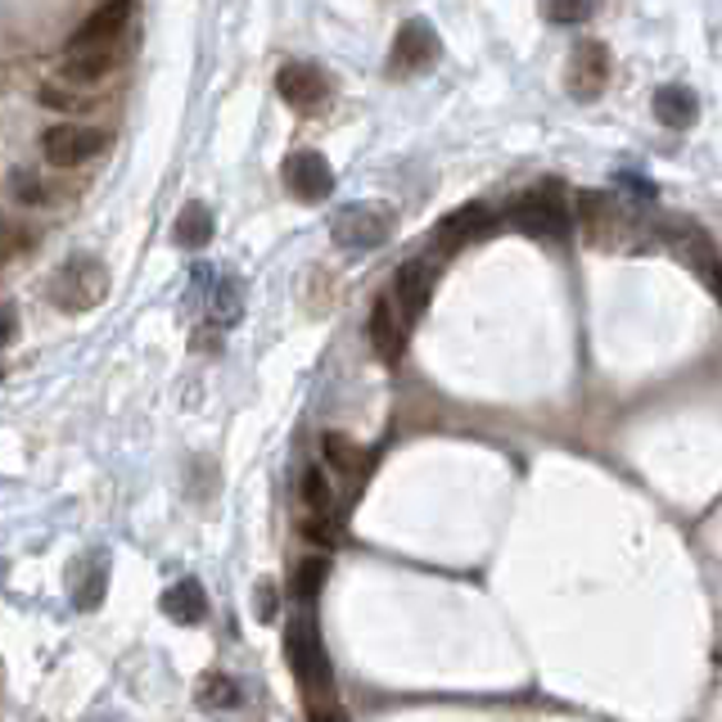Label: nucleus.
<instances>
[{"instance_id": "f257e3e1", "label": "nucleus", "mask_w": 722, "mask_h": 722, "mask_svg": "<svg viewBox=\"0 0 722 722\" xmlns=\"http://www.w3.org/2000/svg\"><path fill=\"white\" fill-rule=\"evenodd\" d=\"M104 294H109V272H104V262L91 257V253L69 257L50 276V303L59 312H91V307L104 303Z\"/></svg>"}, {"instance_id": "a878e982", "label": "nucleus", "mask_w": 722, "mask_h": 722, "mask_svg": "<svg viewBox=\"0 0 722 722\" xmlns=\"http://www.w3.org/2000/svg\"><path fill=\"white\" fill-rule=\"evenodd\" d=\"M6 339H10V344L19 339V307H14V303H6Z\"/></svg>"}, {"instance_id": "393cba45", "label": "nucleus", "mask_w": 722, "mask_h": 722, "mask_svg": "<svg viewBox=\"0 0 722 722\" xmlns=\"http://www.w3.org/2000/svg\"><path fill=\"white\" fill-rule=\"evenodd\" d=\"M551 23H582V19H592V6H578V10H547Z\"/></svg>"}, {"instance_id": "9b49d317", "label": "nucleus", "mask_w": 722, "mask_h": 722, "mask_svg": "<svg viewBox=\"0 0 722 722\" xmlns=\"http://www.w3.org/2000/svg\"><path fill=\"white\" fill-rule=\"evenodd\" d=\"M434 59H438V37H434V28H429L425 19L403 23L398 41H393V54H388V69H393V73H420L425 63H434Z\"/></svg>"}, {"instance_id": "b1692460", "label": "nucleus", "mask_w": 722, "mask_h": 722, "mask_svg": "<svg viewBox=\"0 0 722 722\" xmlns=\"http://www.w3.org/2000/svg\"><path fill=\"white\" fill-rule=\"evenodd\" d=\"M321 578H325V560H303V565H298V582H294V592H298V597H316Z\"/></svg>"}, {"instance_id": "aec40b11", "label": "nucleus", "mask_w": 722, "mask_h": 722, "mask_svg": "<svg viewBox=\"0 0 722 722\" xmlns=\"http://www.w3.org/2000/svg\"><path fill=\"white\" fill-rule=\"evenodd\" d=\"M176 240H181L185 248H204V244L213 240V217H209L204 204H185V213H181V222H176Z\"/></svg>"}, {"instance_id": "ddd939ff", "label": "nucleus", "mask_w": 722, "mask_h": 722, "mask_svg": "<svg viewBox=\"0 0 722 722\" xmlns=\"http://www.w3.org/2000/svg\"><path fill=\"white\" fill-rule=\"evenodd\" d=\"M492 226V213L484 204H470V209H456L451 217H443V226L434 231V244L443 253H456V248H466L470 240H479L484 231Z\"/></svg>"}, {"instance_id": "f8f14e48", "label": "nucleus", "mask_w": 722, "mask_h": 722, "mask_svg": "<svg viewBox=\"0 0 722 722\" xmlns=\"http://www.w3.org/2000/svg\"><path fill=\"white\" fill-rule=\"evenodd\" d=\"M429 294H434V262H429V257L403 262V267H398V276H393V298H398L403 316H407V321L425 316V307H429Z\"/></svg>"}, {"instance_id": "39448f33", "label": "nucleus", "mask_w": 722, "mask_h": 722, "mask_svg": "<svg viewBox=\"0 0 722 722\" xmlns=\"http://www.w3.org/2000/svg\"><path fill=\"white\" fill-rule=\"evenodd\" d=\"M393 231V217L384 204H353L335 217V244L339 248H375Z\"/></svg>"}, {"instance_id": "1a4fd4ad", "label": "nucleus", "mask_w": 722, "mask_h": 722, "mask_svg": "<svg viewBox=\"0 0 722 722\" xmlns=\"http://www.w3.org/2000/svg\"><path fill=\"white\" fill-rule=\"evenodd\" d=\"M610 82V50L601 41H578L569 59V91L578 100H597Z\"/></svg>"}, {"instance_id": "9d476101", "label": "nucleus", "mask_w": 722, "mask_h": 722, "mask_svg": "<svg viewBox=\"0 0 722 722\" xmlns=\"http://www.w3.org/2000/svg\"><path fill=\"white\" fill-rule=\"evenodd\" d=\"M285 185L298 194L303 204H316V200H325V194L335 190V172H331V163H325L316 150H298V154L285 159Z\"/></svg>"}, {"instance_id": "6ab92c4d", "label": "nucleus", "mask_w": 722, "mask_h": 722, "mask_svg": "<svg viewBox=\"0 0 722 722\" xmlns=\"http://www.w3.org/2000/svg\"><path fill=\"white\" fill-rule=\"evenodd\" d=\"M37 104H45V109H54V113H87V109H91L87 91L69 87V82H59V78H45V82L37 87Z\"/></svg>"}, {"instance_id": "5701e85b", "label": "nucleus", "mask_w": 722, "mask_h": 722, "mask_svg": "<svg viewBox=\"0 0 722 722\" xmlns=\"http://www.w3.org/2000/svg\"><path fill=\"white\" fill-rule=\"evenodd\" d=\"M303 538H307L312 547H335V542H339L335 515H331V510H325V515H307V519H303Z\"/></svg>"}, {"instance_id": "7ed1b4c3", "label": "nucleus", "mask_w": 722, "mask_h": 722, "mask_svg": "<svg viewBox=\"0 0 722 722\" xmlns=\"http://www.w3.org/2000/svg\"><path fill=\"white\" fill-rule=\"evenodd\" d=\"M285 654H289V669L298 678V687L307 695H331V664H325V650H321V637H316V623L312 619H294L289 623V637H285Z\"/></svg>"}, {"instance_id": "0eeeda50", "label": "nucleus", "mask_w": 722, "mask_h": 722, "mask_svg": "<svg viewBox=\"0 0 722 722\" xmlns=\"http://www.w3.org/2000/svg\"><path fill=\"white\" fill-rule=\"evenodd\" d=\"M276 91L289 109H303V113H316L325 104V95H331V82H325V73L316 69V63H281L276 73Z\"/></svg>"}, {"instance_id": "dca6fc26", "label": "nucleus", "mask_w": 722, "mask_h": 722, "mask_svg": "<svg viewBox=\"0 0 722 722\" xmlns=\"http://www.w3.org/2000/svg\"><path fill=\"white\" fill-rule=\"evenodd\" d=\"M10 200L19 204V209H54L59 200H63V190L59 185H50V176H37V172H14L10 176Z\"/></svg>"}, {"instance_id": "cd10ccee", "label": "nucleus", "mask_w": 722, "mask_h": 722, "mask_svg": "<svg viewBox=\"0 0 722 722\" xmlns=\"http://www.w3.org/2000/svg\"><path fill=\"white\" fill-rule=\"evenodd\" d=\"M718 298H722V272H718Z\"/></svg>"}, {"instance_id": "4be33fe9", "label": "nucleus", "mask_w": 722, "mask_h": 722, "mask_svg": "<svg viewBox=\"0 0 722 722\" xmlns=\"http://www.w3.org/2000/svg\"><path fill=\"white\" fill-rule=\"evenodd\" d=\"M200 704H204V709H231V704H240V691H235L231 678L209 673V678L200 682Z\"/></svg>"}, {"instance_id": "f3484780", "label": "nucleus", "mask_w": 722, "mask_h": 722, "mask_svg": "<svg viewBox=\"0 0 722 722\" xmlns=\"http://www.w3.org/2000/svg\"><path fill=\"white\" fill-rule=\"evenodd\" d=\"M654 113H660L664 126L682 131V126H691L700 118V100L687 87H660V91H654Z\"/></svg>"}, {"instance_id": "f03ea898", "label": "nucleus", "mask_w": 722, "mask_h": 722, "mask_svg": "<svg viewBox=\"0 0 722 722\" xmlns=\"http://www.w3.org/2000/svg\"><path fill=\"white\" fill-rule=\"evenodd\" d=\"M104 145H109V136L100 126H82V122H59V126H50L45 136H41V159L50 163V167H82V163H91V159H100L104 154Z\"/></svg>"}, {"instance_id": "412c9836", "label": "nucleus", "mask_w": 722, "mask_h": 722, "mask_svg": "<svg viewBox=\"0 0 722 722\" xmlns=\"http://www.w3.org/2000/svg\"><path fill=\"white\" fill-rule=\"evenodd\" d=\"M331 479H325V470L321 466H307L303 470V506H307V515H325L331 510Z\"/></svg>"}, {"instance_id": "423d86ee", "label": "nucleus", "mask_w": 722, "mask_h": 722, "mask_svg": "<svg viewBox=\"0 0 722 722\" xmlns=\"http://www.w3.org/2000/svg\"><path fill=\"white\" fill-rule=\"evenodd\" d=\"M126 23H131V6H126V0H109V6L91 10L78 23V32L69 41V54L73 50H113V41L126 32Z\"/></svg>"}, {"instance_id": "a211bd4d", "label": "nucleus", "mask_w": 722, "mask_h": 722, "mask_svg": "<svg viewBox=\"0 0 722 722\" xmlns=\"http://www.w3.org/2000/svg\"><path fill=\"white\" fill-rule=\"evenodd\" d=\"M163 610L176 619V623H200L204 619V610H209V601H204V587L194 582V578H181L172 592L163 597Z\"/></svg>"}, {"instance_id": "2eb2a0df", "label": "nucleus", "mask_w": 722, "mask_h": 722, "mask_svg": "<svg viewBox=\"0 0 722 722\" xmlns=\"http://www.w3.org/2000/svg\"><path fill=\"white\" fill-rule=\"evenodd\" d=\"M321 456H325V466L331 470H339L344 479H362L366 475V451H362V443H353L348 434H339V429H325L321 434Z\"/></svg>"}, {"instance_id": "20e7f679", "label": "nucleus", "mask_w": 722, "mask_h": 722, "mask_svg": "<svg viewBox=\"0 0 722 722\" xmlns=\"http://www.w3.org/2000/svg\"><path fill=\"white\" fill-rule=\"evenodd\" d=\"M510 217L523 226V231H533V235H565L569 231V217H565V209H560V185L556 181H547V185H538V190H529V194H519L515 200V209H510Z\"/></svg>"}, {"instance_id": "bb28decb", "label": "nucleus", "mask_w": 722, "mask_h": 722, "mask_svg": "<svg viewBox=\"0 0 722 722\" xmlns=\"http://www.w3.org/2000/svg\"><path fill=\"white\" fill-rule=\"evenodd\" d=\"M316 722H344V718H335V713H331V718H316Z\"/></svg>"}, {"instance_id": "4468645a", "label": "nucleus", "mask_w": 722, "mask_h": 722, "mask_svg": "<svg viewBox=\"0 0 722 722\" xmlns=\"http://www.w3.org/2000/svg\"><path fill=\"white\" fill-rule=\"evenodd\" d=\"M113 63H118L113 50H73V54H63L54 78L78 87V91H87V87H95V82H104L113 73Z\"/></svg>"}, {"instance_id": "6e6552de", "label": "nucleus", "mask_w": 722, "mask_h": 722, "mask_svg": "<svg viewBox=\"0 0 722 722\" xmlns=\"http://www.w3.org/2000/svg\"><path fill=\"white\" fill-rule=\"evenodd\" d=\"M366 335H370V348L379 353V362H398L403 357V348H407V316H403V307H398V298H393V294L375 298Z\"/></svg>"}]
</instances>
